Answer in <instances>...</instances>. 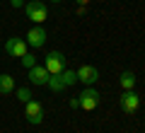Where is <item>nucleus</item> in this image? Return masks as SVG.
Here are the masks:
<instances>
[{
  "label": "nucleus",
  "instance_id": "obj_1",
  "mask_svg": "<svg viewBox=\"0 0 145 133\" xmlns=\"http://www.w3.org/2000/svg\"><path fill=\"white\" fill-rule=\"evenodd\" d=\"M75 82H78V73L75 70H63V73H58V75L48 77V90H51V92H63L68 87H72Z\"/></svg>",
  "mask_w": 145,
  "mask_h": 133
},
{
  "label": "nucleus",
  "instance_id": "obj_2",
  "mask_svg": "<svg viewBox=\"0 0 145 133\" xmlns=\"http://www.w3.org/2000/svg\"><path fill=\"white\" fill-rule=\"evenodd\" d=\"M24 15L27 20H31L34 24H44V22L48 20V10L44 3H39V0H31V3H27L24 5Z\"/></svg>",
  "mask_w": 145,
  "mask_h": 133
},
{
  "label": "nucleus",
  "instance_id": "obj_3",
  "mask_svg": "<svg viewBox=\"0 0 145 133\" xmlns=\"http://www.w3.org/2000/svg\"><path fill=\"white\" fill-rule=\"evenodd\" d=\"M44 68H46L51 75H58V73L65 70V56L61 51H48L44 56Z\"/></svg>",
  "mask_w": 145,
  "mask_h": 133
},
{
  "label": "nucleus",
  "instance_id": "obj_4",
  "mask_svg": "<svg viewBox=\"0 0 145 133\" xmlns=\"http://www.w3.org/2000/svg\"><path fill=\"white\" fill-rule=\"evenodd\" d=\"M80 109L82 111H94V109L99 107V99H102V94L94 90V87H87V90H82V94H80Z\"/></svg>",
  "mask_w": 145,
  "mask_h": 133
},
{
  "label": "nucleus",
  "instance_id": "obj_5",
  "mask_svg": "<svg viewBox=\"0 0 145 133\" xmlns=\"http://www.w3.org/2000/svg\"><path fill=\"white\" fill-rule=\"evenodd\" d=\"M24 116H27V121L34 123V126H36V123H41L44 121V104L39 102V99L31 97L29 102L24 104Z\"/></svg>",
  "mask_w": 145,
  "mask_h": 133
},
{
  "label": "nucleus",
  "instance_id": "obj_6",
  "mask_svg": "<svg viewBox=\"0 0 145 133\" xmlns=\"http://www.w3.org/2000/svg\"><path fill=\"white\" fill-rule=\"evenodd\" d=\"M46 29H44L41 24H36V27H31L29 31H27V36H24V41H27V46H31V48H41L44 44H46Z\"/></svg>",
  "mask_w": 145,
  "mask_h": 133
},
{
  "label": "nucleus",
  "instance_id": "obj_7",
  "mask_svg": "<svg viewBox=\"0 0 145 133\" xmlns=\"http://www.w3.org/2000/svg\"><path fill=\"white\" fill-rule=\"evenodd\" d=\"M121 109L126 114H135L140 109V97L135 94V90H121Z\"/></svg>",
  "mask_w": 145,
  "mask_h": 133
},
{
  "label": "nucleus",
  "instance_id": "obj_8",
  "mask_svg": "<svg viewBox=\"0 0 145 133\" xmlns=\"http://www.w3.org/2000/svg\"><path fill=\"white\" fill-rule=\"evenodd\" d=\"M5 53L12 58H22L27 53V41L20 39V36H10V39L5 41Z\"/></svg>",
  "mask_w": 145,
  "mask_h": 133
},
{
  "label": "nucleus",
  "instance_id": "obj_9",
  "mask_svg": "<svg viewBox=\"0 0 145 133\" xmlns=\"http://www.w3.org/2000/svg\"><path fill=\"white\" fill-rule=\"evenodd\" d=\"M75 73H78V82H82V85H89V87H92L94 82L99 80V70H97L94 66H80Z\"/></svg>",
  "mask_w": 145,
  "mask_h": 133
},
{
  "label": "nucleus",
  "instance_id": "obj_10",
  "mask_svg": "<svg viewBox=\"0 0 145 133\" xmlns=\"http://www.w3.org/2000/svg\"><path fill=\"white\" fill-rule=\"evenodd\" d=\"M48 77H51V73L46 70L44 66H34V68H29V82L31 85H48Z\"/></svg>",
  "mask_w": 145,
  "mask_h": 133
},
{
  "label": "nucleus",
  "instance_id": "obj_11",
  "mask_svg": "<svg viewBox=\"0 0 145 133\" xmlns=\"http://www.w3.org/2000/svg\"><path fill=\"white\" fill-rule=\"evenodd\" d=\"M10 92H15V77L3 73L0 75V94H10Z\"/></svg>",
  "mask_w": 145,
  "mask_h": 133
},
{
  "label": "nucleus",
  "instance_id": "obj_12",
  "mask_svg": "<svg viewBox=\"0 0 145 133\" xmlns=\"http://www.w3.org/2000/svg\"><path fill=\"white\" fill-rule=\"evenodd\" d=\"M119 85H121V90H135V75L131 70H123L119 77Z\"/></svg>",
  "mask_w": 145,
  "mask_h": 133
},
{
  "label": "nucleus",
  "instance_id": "obj_13",
  "mask_svg": "<svg viewBox=\"0 0 145 133\" xmlns=\"http://www.w3.org/2000/svg\"><path fill=\"white\" fill-rule=\"evenodd\" d=\"M15 94H17V99H20L22 104H27V102H29L31 97H34V94H31V90H29V87H20V90H15Z\"/></svg>",
  "mask_w": 145,
  "mask_h": 133
},
{
  "label": "nucleus",
  "instance_id": "obj_14",
  "mask_svg": "<svg viewBox=\"0 0 145 133\" xmlns=\"http://www.w3.org/2000/svg\"><path fill=\"white\" fill-rule=\"evenodd\" d=\"M20 61H22V68H27V70H29V68H34V66H36V56H34V53H29V51H27L24 56L20 58Z\"/></svg>",
  "mask_w": 145,
  "mask_h": 133
},
{
  "label": "nucleus",
  "instance_id": "obj_15",
  "mask_svg": "<svg viewBox=\"0 0 145 133\" xmlns=\"http://www.w3.org/2000/svg\"><path fill=\"white\" fill-rule=\"evenodd\" d=\"M70 107H72V109H80V99L72 97V99H70Z\"/></svg>",
  "mask_w": 145,
  "mask_h": 133
},
{
  "label": "nucleus",
  "instance_id": "obj_16",
  "mask_svg": "<svg viewBox=\"0 0 145 133\" xmlns=\"http://www.w3.org/2000/svg\"><path fill=\"white\" fill-rule=\"evenodd\" d=\"M10 3H12V7H22L24 5V0H10Z\"/></svg>",
  "mask_w": 145,
  "mask_h": 133
},
{
  "label": "nucleus",
  "instance_id": "obj_17",
  "mask_svg": "<svg viewBox=\"0 0 145 133\" xmlns=\"http://www.w3.org/2000/svg\"><path fill=\"white\" fill-rule=\"evenodd\" d=\"M87 3H89V0H78V5H80V7H85Z\"/></svg>",
  "mask_w": 145,
  "mask_h": 133
},
{
  "label": "nucleus",
  "instance_id": "obj_18",
  "mask_svg": "<svg viewBox=\"0 0 145 133\" xmlns=\"http://www.w3.org/2000/svg\"><path fill=\"white\" fill-rule=\"evenodd\" d=\"M51 3H61V0H51Z\"/></svg>",
  "mask_w": 145,
  "mask_h": 133
}]
</instances>
